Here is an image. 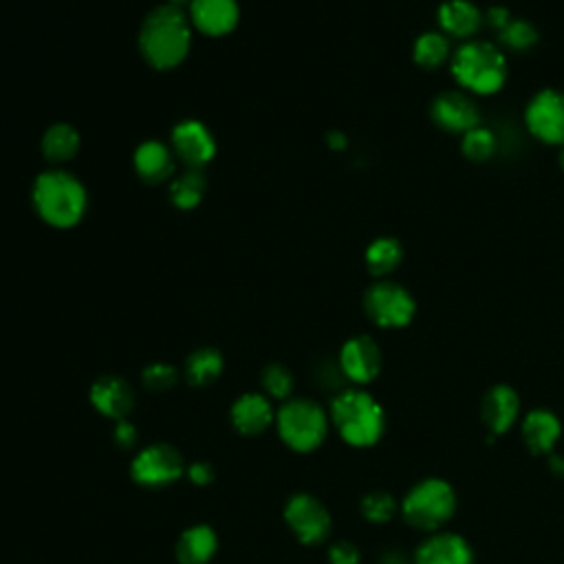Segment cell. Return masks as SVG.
Returning a JSON list of instances; mask_svg holds the SVG:
<instances>
[{
  "label": "cell",
  "instance_id": "cell-1",
  "mask_svg": "<svg viewBox=\"0 0 564 564\" xmlns=\"http://www.w3.org/2000/svg\"><path fill=\"white\" fill-rule=\"evenodd\" d=\"M189 18L183 9L163 4L145 15L139 31V48L145 62L154 68H174L178 66L192 42Z\"/></svg>",
  "mask_w": 564,
  "mask_h": 564
},
{
  "label": "cell",
  "instance_id": "cell-26",
  "mask_svg": "<svg viewBox=\"0 0 564 564\" xmlns=\"http://www.w3.org/2000/svg\"><path fill=\"white\" fill-rule=\"evenodd\" d=\"M223 372V355L214 348H198L185 359V379L194 388L214 383Z\"/></svg>",
  "mask_w": 564,
  "mask_h": 564
},
{
  "label": "cell",
  "instance_id": "cell-8",
  "mask_svg": "<svg viewBox=\"0 0 564 564\" xmlns=\"http://www.w3.org/2000/svg\"><path fill=\"white\" fill-rule=\"evenodd\" d=\"M185 471V460L174 445L167 443H152L143 447L130 465V474L134 482L159 489L165 485L176 482Z\"/></svg>",
  "mask_w": 564,
  "mask_h": 564
},
{
  "label": "cell",
  "instance_id": "cell-11",
  "mask_svg": "<svg viewBox=\"0 0 564 564\" xmlns=\"http://www.w3.org/2000/svg\"><path fill=\"white\" fill-rule=\"evenodd\" d=\"M430 117L436 128L449 134H465L480 123V110L465 90L438 93L430 106Z\"/></svg>",
  "mask_w": 564,
  "mask_h": 564
},
{
  "label": "cell",
  "instance_id": "cell-15",
  "mask_svg": "<svg viewBox=\"0 0 564 564\" xmlns=\"http://www.w3.org/2000/svg\"><path fill=\"white\" fill-rule=\"evenodd\" d=\"M90 403L108 419H126L134 408V392L126 379L115 375L99 377L90 388Z\"/></svg>",
  "mask_w": 564,
  "mask_h": 564
},
{
  "label": "cell",
  "instance_id": "cell-24",
  "mask_svg": "<svg viewBox=\"0 0 564 564\" xmlns=\"http://www.w3.org/2000/svg\"><path fill=\"white\" fill-rule=\"evenodd\" d=\"M403 260V245L392 236L375 238L366 249V269L372 278H388Z\"/></svg>",
  "mask_w": 564,
  "mask_h": 564
},
{
  "label": "cell",
  "instance_id": "cell-19",
  "mask_svg": "<svg viewBox=\"0 0 564 564\" xmlns=\"http://www.w3.org/2000/svg\"><path fill=\"white\" fill-rule=\"evenodd\" d=\"M229 416H231V425L240 434L256 436V434H262L273 423L275 414L269 397L260 392H245L234 401Z\"/></svg>",
  "mask_w": 564,
  "mask_h": 564
},
{
  "label": "cell",
  "instance_id": "cell-29",
  "mask_svg": "<svg viewBox=\"0 0 564 564\" xmlns=\"http://www.w3.org/2000/svg\"><path fill=\"white\" fill-rule=\"evenodd\" d=\"M496 145H498L496 134L482 123H478L471 130H467L465 134H460V150L474 163L489 161L496 154Z\"/></svg>",
  "mask_w": 564,
  "mask_h": 564
},
{
  "label": "cell",
  "instance_id": "cell-33",
  "mask_svg": "<svg viewBox=\"0 0 564 564\" xmlns=\"http://www.w3.org/2000/svg\"><path fill=\"white\" fill-rule=\"evenodd\" d=\"M328 562L330 564H361V553L352 542H335L328 549Z\"/></svg>",
  "mask_w": 564,
  "mask_h": 564
},
{
  "label": "cell",
  "instance_id": "cell-20",
  "mask_svg": "<svg viewBox=\"0 0 564 564\" xmlns=\"http://www.w3.org/2000/svg\"><path fill=\"white\" fill-rule=\"evenodd\" d=\"M174 152L161 141H143L134 152V170L145 183H163L174 172Z\"/></svg>",
  "mask_w": 564,
  "mask_h": 564
},
{
  "label": "cell",
  "instance_id": "cell-37",
  "mask_svg": "<svg viewBox=\"0 0 564 564\" xmlns=\"http://www.w3.org/2000/svg\"><path fill=\"white\" fill-rule=\"evenodd\" d=\"M549 467L555 476H564V456H551Z\"/></svg>",
  "mask_w": 564,
  "mask_h": 564
},
{
  "label": "cell",
  "instance_id": "cell-22",
  "mask_svg": "<svg viewBox=\"0 0 564 564\" xmlns=\"http://www.w3.org/2000/svg\"><path fill=\"white\" fill-rule=\"evenodd\" d=\"M562 434L560 419L549 410H531L522 423V436L533 454H549Z\"/></svg>",
  "mask_w": 564,
  "mask_h": 564
},
{
  "label": "cell",
  "instance_id": "cell-9",
  "mask_svg": "<svg viewBox=\"0 0 564 564\" xmlns=\"http://www.w3.org/2000/svg\"><path fill=\"white\" fill-rule=\"evenodd\" d=\"M524 123L529 132L549 145H564V90L542 88L538 90L527 108Z\"/></svg>",
  "mask_w": 564,
  "mask_h": 564
},
{
  "label": "cell",
  "instance_id": "cell-3",
  "mask_svg": "<svg viewBox=\"0 0 564 564\" xmlns=\"http://www.w3.org/2000/svg\"><path fill=\"white\" fill-rule=\"evenodd\" d=\"M330 421L352 447L375 445L386 430V414L377 399L357 388H344L330 403Z\"/></svg>",
  "mask_w": 564,
  "mask_h": 564
},
{
  "label": "cell",
  "instance_id": "cell-36",
  "mask_svg": "<svg viewBox=\"0 0 564 564\" xmlns=\"http://www.w3.org/2000/svg\"><path fill=\"white\" fill-rule=\"evenodd\" d=\"M381 564H408V560L397 553V551H388L383 557H381Z\"/></svg>",
  "mask_w": 564,
  "mask_h": 564
},
{
  "label": "cell",
  "instance_id": "cell-17",
  "mask_svg": "<svg viewBox=\"0 0 564 564\" xmlns=\"http://www.w3.org/2000/svg\"><path fill=\"white\" fill-rule=\"evenodd\" d=\"M520 410V399L513 388L498 383L491 386L480 401V419L491 434H505Z\"/></svg>",
  "mask_w": 564,
  "mask_h": 564
},
{
  "label": "cell",
  "instance_id": "cell-4",
  "mask_svg": "<svg viewBox=\"0 0 564 564\" xmlns=\"http://www.w3.org/2000/svg\"><path fill=\"white\" fill-rule=\"evenodd\" d=\"M33 205L44 223L66 229L82 220L86 209V192L73 174L48 170L33 183Z\"/></svg>",
  "mask_w": 564,
  "mask_h": 564
},
{
  "label": "cell",
  "instance_id": "cell-30",
  "mask_svg": "<svg viewBox=\"0 0 564 564\" xmlns=\"http://www.w3.org/2000/svg\"><path fill=\"white\" fill-rule=\"evenodd\" d=\"M359 509H361V516L368 522L381 524V522H388L397 513V500L388 491L377 489V491H370L361 498Z\"/></svg>",
  "mask_w": 564,
  "mask_h": 564
},
{
  "label": "cell",
  "instance_id": "cell-28",
  "mask_svg": "<svg viewBox=\"0 0 564 564\" xmlns=\"http://www.w3.org/2000/svg\"><path fill=\"white\" fill-rule=\"evenodd\" d=\"M203 194H205V176L200 170H194V167H187L170 185V198L181 209L196 207L200 203Z\"/></svg>",
  "mask_w": 564,
  "mask_h": 564
},
{
  "label": "cell",
  "instance_id": "cell-23",
  "mask_svg": "<svg viewBox=\"0 0 564 564\" xmlns=\"http://www.w3.org/2000/svg\"><path fill=\"white\" fill-rule=\"evenodd\" d=\"M452 42L443 31H425L412 44V59L423 70L441 68L452 57Z\"/></svg>",
  "mask_w": 564,
  "mask_h": 564
},
{
  "label": "cell",
  "instance_id": "cell-10",
  "mask_svg": "<svg viewBox=\"0 0 564 564\" xmlns=\"http://www.w3.org/2000/svg\"><path fill=\"white\" fill-rule=\"evenodd\" d=\"M284 522L302 544H319L330 533L328 509L311 494H295L284 505Z\"/></svg>",
  "mask_w": 564,
  "mask_h": 564
},
{
  "label": "cell",
  "instance_id": "cell-12",
  "mask_svg": "<svg viewBox=\"0 0 564 564\" xmlns=\"http://www.w3.org/2000/svg\"><path fill=\"white\" fill-rule=\"evenodd\" d=\"M381 361V348L370 335H355L339 350V368L352 383H370L379 375Z\"/></svg>",
  "mask_w": 564,
  "mask_h": 564
},
{
  "label": "cell",
  "instance_id": "cell-38",
  "mask_svg": "<svg viewBox=\"0 0 564 564\" xmlns=\"http://www.w3.org/2000/svg\"><path fill=\"white\" fill-rule=\"evenodd\" d=\"M560 165H562V170H564V145H562V150H560Z\"/></svg>",
  "mask_w": 564,
  "mask_h": 564
},
{
  "label": "cell",
  "instance_id": "cell-13",
  "mask_svg": "<svg viewBox=\"0 0 564 564\" xmlns=\"http://www.w3.org/2000/svg\"><path fill=\"white\" fill-rule=\"evenodd\" d=\"M170 148H172L174 156L181 159L187 167L200 170L214 156L216 145H214L209 130L200 121L187 119V121H181L178 126H174Z\"/></svg>",
  "mask_w": 564,
  "mask_h": 564
},
{
  "label": "cell",
  "instance_id": "cell-14",
  "mask_svg": "<svg viewBox=\"0 0 564 564\" xmlns=\"http://www.w3.org/2000/svg\"><path fill=\"white\" fill-rule=\"evenodd\" d=\"M436 24L447 37L469 40L485 24V11L471 0H445L436 9Z\"/></svg>",
  "mask_w": 564,
  "mask_h": 564
},
{
  "label": "cell",
  "instance_id": "cell-18",
  "mask_svg": "<svg viewBox=\"0 0 564 564\" xmlns=\"http://www.w3.org/2000/svg\"><path fill=\"white\" fill-rule=\"evenodd\" d=\"M414 564H474V551L456 533H436L419 544Z\"/></svg>",
  "mask_w": 564,
  "mask_h": 564
},
{
  "label": "cell",
  "instance_id": "cell-32",
  "mask_svg": "<svg viewBox=\"0 0 564 564\" xmlns=\"http://www.w3.org/2000/svg\"><path fill=\"white\" fill-rule=\"evenodd\" d=\"M141 381L148 390L152 392H165L170 388L176 386L178 381V372L174 366L170 364H150L143 375H141Z\"/></svg>",
  "mask_w": 564,
  "mask_h": 564
},
{
  "label": "cell",
  "instance_id": "cell-7",
  "mask_svg": "<svg viewBox=\"0 0 564 564\" xmlns=\"http://www.w3.org/2000/svg\"><path fill=\"white\" fill-rule=\"evenodd\" d=\"M364 311L381 328H403L412 322L416 302L403 284L383 278L364 293Z\"/></svg>",
  "mask_w": 564,
  "mask_h": 564
},
{
  "label": "cell",
  "instance_id": "cell-31",
  "mask_svg": "<svg viewBox=\"0 0 564 564\" xmlns=\"http://www.w3.org/2000/svg\"><path fill=\"white\" fill-rule=\"evenodd\" d=\"M260 381H262V388H264L267 397L286 399L293 392V375L282 364H269L262 370Z\"/></svg>",
  "mask_w": 564,
  "mask_h": 564
},
{
  "label": "cell",
  "instance_id": "cell-5",
  "mask_svg": "<svg viewBox=\"0 0 564 564\" xmlns=\"http://www.w3.org/2000/svg\"><path fill=\"white\" fill-rule=\"evenodd\" d=\"M278 434L295 452L317 449L328 432V416L311 399H291L275 414Z\"/></svg>",
  "mask_w": 564,
  "mask_h": 564
},
{
  "label": "cell",
  "instance_id": "cell-34",
  "mask_svg": "<svg viewBox=\"0 0 564 564\" xmlns=\"http://www.w3.org/2000/svg\"><path fill=\"white\" fill-rule=\"evenodd\" d=\"M112 438H115V445H117V447H121V449H132V447L137 445L139 432H137V427H134L128 419H119V421H115Z\"/></svg>",
  "mask_w": 564,
  "mask_h": 564
},
{
  "label": "cell",
  "instance_id": "cell-25",
  "mask_svg": "<svg viewBox=\"0 0 564 564\" xmlns=\"http://www.w3.org/2000/svg\"><path fill=\"white\" fill-rule=\"evenodd\" d=\"M79 150V134L68 123H53L42 137V154L51 163H66Z\"/></svg>",
  "mask_w": 564,
  "mask_h": 564
},
{
  "label": "cell",
  "instance_id": "cell-2",
  "mask_svg": "<svg viewBox=\"0 0 564 564\" xmlns=\"http://www.w3.org/2000/svg\"><path fill=\"white\" fill-rule=\"evenodd\" d=\"M449 70L456 84L469 95H494L507 77V53L487 40H467L454 48L449 57Z\"/></svg>",
  "mask_w": 564,
  "mask_h": 564
},
{
  "label": "cell",
  "instance_id": "cell-27",
  "mask_svg": "<svg viewBox=\"0 0 564 564\" xmlns=\"http://www.w3.org/2000/svg\"><path fill=\"white\" fill-rule=\"evenodd\" d=\"M496 37H498V46L502 51L527 53L538 44L540 33H538L533 22H529L524 18H518V15H511L507 20V24L496 31Z\"/></svg>",
  "mask_w": 564,
  "mask_h": 564
},
{
  "label": "cell",
  "instance_id": "cell-16",
  "mask_svg": "<svg viewBox=\"0 0 564 564\" xmlns=\"http://www.w3.org/2000/svg\"><path fill=\"white\" fill-rule=\"evenodd\" d=\"M189 22L205 35L229 33L238 22L236 0H189Z\"/></svg>",
  "mask_w": 564,
  "mask_h": 564
},
{
  "label": "cell",
  "instance_id": "cell-35",
  "mask_svg": "<svg viewBox=\"0 0 564 564\" xmlns=\"http://www.w3.org/2000/svg\"><path fill=\"white\" fill-rule=\"evenodd\" d=\"M187 478H189V482L205 487L214 480V467L207 460H196L187 467Z\"/></svg>",
  "mask_w": 564,
  "mask_h": 564
},
{
  "label": "cell",
  "instance_id": "cell-21",
  "mask_svg": "<svg viewBox=\"0 0 564 564\" xmlns=\"http://www.w3.org/2000/svg\"><path fill=\"white\" fill-rule=\"evenodd\" d=\"M218 549V538L209 524H194L176 540L178 564H207Z\"/></svg>",
  "mask_w": 564,
  "mask_h": 564
},
{
  "label": "cell",
  "instance_id": "cell-6",
  "mask_svg": "<svg viewBox=\"0 0 564 564\" xmlns=\"http://www.w3.org/2000/svg\"><path fill=\"white\" fill-rule=\"evenodd\" d=\"M456 509V494L449 482L441 478H427L414 485L403 502L401 513L405 522L421 531H436L443 527Z\"/></svg>",
  "mask_w": 564,
  "mask_h": 564
}]
</instances>
